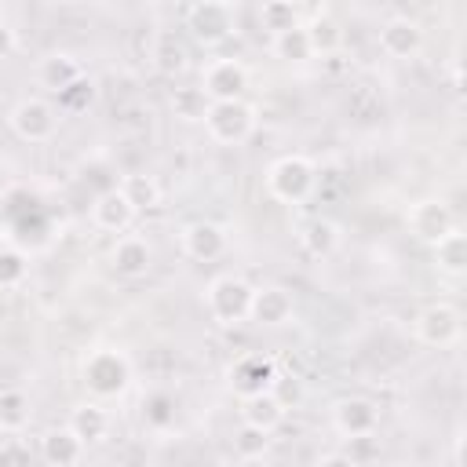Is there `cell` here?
<instances>
[{
  "label": "cell",
  "mask_w": 467,
  "mask_h": 467,
  "mask_svg": "<svg viewBox=\"0 0 467 467\" xmlns=\"http://www.w3.org/2000/svg\"><path fill=\"white\" fill-rule=\"evenodd\" d=\"M80 379H84L88 394H95V398H117L131 383V361L117 347H95L84 358V365H80Z\"/></svg>",
  "instance_id": "6da1fadb"
},
{
  "label": "cell",
  "mask_w": 467,
  "mask_h": 467,
  "mask_svg": "<svg viewBox=\"0 0 467 467\" xmlns=\"http://www.w3.org/2000/svg\"><path fill=\"white\" fill-rule=\"evenodd\" d=\"M317 186V168L303 153H285L266 168V190L281 204H299L314 193Z\"/></svg>",
  "instance_id": "7a4b0ae2"
},
{
  "label": "cell",
  "mask_w": 467,
  "mask_h": 467,
  "mask_svg": "<svg viewBox=\"0 0 467 467\" xmlns=\"http://www.w3.org/2000/svg\"><path fill=\"white\" fill-rule=\"evenodd\" d=\"M204 306L226 328L244 325L248 321V306H252V285L244 277H237V274H219L204 288Z\"/></svg>",
  "instance_id": "3957f363"
},
{
  "label": "cell",
  "mask_w": 467,
  "mask_h": 467,
  "mask_svg": "<svg viewBox=\"0 0 467 467\" xmlns=\"http://www.w3.org/2000/svg\"><path fill=\"white\" fill-rule=\"evenodd\" d=\"M204 131L223 142V146H237L252 135L255 128V109L244 102V99H223V102H208V113H204Z\"/></svg>",
  "instance_id": "277c9868"
},
{
  "label": "cell",
  "mask_w": 467,
  "mask_h": 467,
  "mask_svg": "<svg viewBox=\"0 0 467 467\" xmlns=\"http://www.w3.org/2000/svg\"><path fill=\"white\" fill-rule=\"evenodd\" d=\"M7 124L22 142H47L58 128V109L44 99H22L7 113Z\"/></svg>",
  "instance_id": "5b68a950"
},
{
  "label": "cell",
  "mask_w": 467,
  "mask_h": 467,
  "mask_svg": "<svg viewBox=\"0 0 467 467\" xmlns=\"http://www.w3.org/2000/svg\"><path fill=\"white\" fill-rule=\"evenodd\" d=\"M186 29L193 33L197 44H223L234 33V7L226 0H197L186 15Z\"/></svg>",
  "instance_id": "8992f818"
},
{
  "label": "cell",
  "mask_w": 467,
  "mask_h": 467,
  "mask_svg": "<svg viewBox=\"0 0 467 467\" xmlns=\"http://www.w3.org/2000/svg\"><path fill=\"white\" fill-rule=\"evenodd\" d=\"M463 332V321H460V310L452 303H431L427 310H420L416 317V339L427 343V347H452Z\"/></svg>",
  "instance_id": "52a82bcc"
},
{
  "label": "cell",
  "mask_w": 467,
  "mask_h": 467,
  "mask_svg": "<svg viewBox=\"0 0 467 467\" xmlns=\"http://www.w3.org/2000/svg\"><path fill=\"white\" fill-rule=\"evenodd\" d=\"M274 376H277L274 358H266V354H241V358L230 365L226 383H230V390H234L237 398H252V394H259V390H270Z\"/></svg>",
  "instance_id": "ba28073f"
},
{
  "label": "cell",
  "mask_w": 467,
  "mask_h": 467,
  "mask_svg": "<svg viewBox=\"0 0 467 467\" xmlns=\"http://www.w3.org/2000/svg\"><path fill=\"white\" fill-rule=\"evenodd\" d=\"M201 88L212 102H223V99H241L244 88H248V69L237 62V58H212L201 73Z\"/></svg>",
  "instance_id": "9c48e42d"
},
{
  "label": "cell",
  "mask_w": 467,
  "mask_h": 467,
  "mask_svg": "<svg viewBox=\"0 0 467 467\" xmlns=\"http://www.w3.org/2000/svg\"><path fill=\"white\" fill-rule=\"evenodd\" d=\"M332 427H336L343 438L376 434V431H379V405L368 401V398H361V394L339 398L336 409H332Z\"/></svg>",
  "instance_id": "30bf717a"
},
{
  "label": "cell",
  "mask_w": 467,
  "mask_h": 467,
  "mask_svg": "<svg viewBox=\"0 0 467 467\" xmlns=\"http://www.w3.org/2000/svg\"><path fill=\"white\" fill-rule=\"evenodd\" d=\"M179 244H182V255H190L193 263H215L226 252V230L212 219H197L182 226Z\"/></svg>",
  "instance_id": "8fae6325"
},
{
  "label": "cell",
  "mask_w": 467,
  "mask_h": 467,
  "mask_svg": "<svg viewBox=\"0 0 467 467\" xmlns=\"http://www.w3.org/2000/svg\"><path fill=\"white\" fill-rule=\"evenodd\" d=\"M135 204L124 197V190L120 186H109V190H102V193H95V201H91V223L99 226V230H106V234H124L131 223H135Z\"/></svg>",
  "instance_id": "7c38bea8"
},
{
  "label": "cell",
  "mask_w": 467,
  "mask_h": 467,
  "mask_svg": "<svg viewBox=\"0 0 467 467\" xmlns=\"http://www.w3.org/2000/svg\"><path fill=\"white\" fill-rule=\"evenodd\" d=\"M292 314H296V303H292V292H288V288H281V285H263V288H252L248 321L266 325V328H277V325H285Z\"/></svg>",
  "instance_id": "4fadbf2b"
},
{
  "label": "cell",
  "mask_w": 467,
  "mask_h": 467,
  "mask_svg": "<svg viewBox=\"0 0 467 467\" xmlns=\"http://www.w3.org/2000/svg\"><path fill=\"white\" fill-rule=\"evenodd\" d=\"M423 47V29L409 15H394L379 26V51L390 58H412Z\"/></svg>",
  "instance_id": "5bb4252c"
},
{
  "label": "cell",
  "mask_w": 467,
  "mask_h": 467,
  "mask_svg": "<svg viewBox=\"0 0 467 467\" xmlns=\"http://www.w3.org/2000/svg\"><path fill=\"white\" fill-rule=\"evenodd\" d=\"M452 226H456V219H452V208L445 201H420L409 208V230L427 244H434Z\"/></svg>",
  "instance_id": "9a60e30c"
},
{
  "label": "cell",
  "mask_w": 467,
  "mask_h": 467,
  "mask_svg": "<svg viewBox=\"0 0 467 467\" xmlns=\"http://www.w3.org/2000/svg\"><path fill=\"white\" fill-rule=\"evenodd\" d=\"M113 270L120 274V277H146L150 274V266H153V248H150V241L146 237H139V234H120L117 237V244H113Z\"/></svg>",
  "instance_id": "2e32d148"
},
{
  "label": "cell",
  "mask_w": 467,
  "mask_h": 467,
  "mask_svg": "<svg viewBox=\"0 0 467 467\" xmlns=\"http://www.w3.org/2000/svg\"><path fill=\"white\" fill-rule=\"evenodd\" d=\"M285 405L270 394V390H259V394H252V398H241V423H248V427H259V431H277L281 427V420H285Z\"/></svg>",
  "instance_id": "e0dca14e"
},
{
  "label": "cell",
  "mask_w": 467,
  "mask_h": 467,
  "mask_svg": "<svg viewBox=\"0 0 467 467\" xmlns=\"http://www.w3.org/2000/svg\"><path fill=\"white\" fill-rule=\"evenodd\" d=\"M40 460L44 463H55V467H73L84 460V441L69 431V427H58V431H47L40 438Z\"/></svg>",
  "instance_id": "ac0fdd59"
},
{
  "label": "cell",
  "mask_w": 467,
  "mask_h": 467,
  "mask_svg": "<svg viewBox=\"0 0 467 467\" xmlns=\"http://www.w3.org/2000/svg\"><path fill=\"white\" fill-rule=\"evenodd\" d=\"M299 248L310 255V259H328L336 248H339V226L332 219H306L303 230H299Z\"/></svg>",
  "instance_id": "d6986e66"
},
{
  "label": "cell",
  "mask_w": 467,
  "mask_h": 467,
  "mask_svg": "<svg viewBox=\"0 0 467 467\" xmlns=\"http://www.w3.org/2000/svg\"><path fill=\"white\" fill-rule=\"evenodd\" d=\"M77 77H84V69H80V62L73 58V55H66V51H55V55H47V58H40V66H36V80H40V88H47V91H62V88H69Z\"/></svg>",
  "instance_id": "ffe728a7"
},
{
  "label": "cell",
  "mask_w": 467,
  "mask_h": 467,
  "mask_svg": "<svg viewBox=\"0 0 467 467\" xmlns=\"http://www.w3.org/2000/svg\"><path fill=\"white\" fill-rule=\"evenodd\" d=\"M434 266L441 270V274H449V277H460L463 270H467V234L463 230H449V234H441L434 244Z\"/></svg>",
  "instance_id": "44dd1931"
},
{
  "label": "cell",
  "mask_w": 467,
  "mask_h": 467,
  "mask_svg": "<svg viewBox=\"0 0 467 467\" xmlns=\"http://www.w3.org/2000/svg\"><path fill=\"white\" fill-rule=\"evenodd\" d=\"M84 445H95V441H102L106 434H109V416H106V409L102 405H95V401H84V405H77L73 412H69V423H66Z\"/></svg>",
  "instance_id": "7402d4cb"
},
{
  "label": "cell",
  "mask_w": 467,
  "mask_h": 467,
  "mask_svg": "<svg viewBox=\"0 0 467 467\" xmlns=\"http://www.w3.org/2000/svg\"><path fill=\"white\" fill-rule=\"evenodd\" d=\"M150 58H153V66H157V73H164V77H175V73H182L186 69V44L179 40V33H171V29H161L157 33V40H153V47H150Z\"/></svg>",
  "instance_id": "603a6c76"
},
{
  "label": "cell",
  "mask_w": 467,
  "mask_h": 467,
  "mask_svg": "<svg viewBox=\"0 0 467 467\" xmlns=\"http://www.w3.org/2000/svg\"><path fill=\"white\" fill-rule=\"evenodd\" d=\"M117 186H120L124 197L135 204V212H150V208L161 204V182H157L153 175H146V171H131V175H124Z\"/></svg>",
  "instance_id": "cb8c5ba5"
},
{
  "label": "cell",
  "mask_w": 467,
  "mask_h": 467,
  "mask_svg": "<svg viewBox=\"0 0 467 467\" xmlns=\"http://www.w3.org/2000/svg\"><path fill=\"white\" fill-rule=\"evenodd\" d=\"M208 102H212V99L204 95L201 84H186V88H175V91H171V113H175L179 120H186V124L204 120Z\"/></svg>",
  "instance_id": "d4e9b609"
},
{
  "label": "cell",
  "mask_w": 467,
  "mask_h": 467,
  "mask_svg": "<svg viewBox=\"0 0 467 467\" xmlns=\"http://www.w3.org/2000/svg\"><path fill=\"white\" fill-rule=\"evenodd\" d=\"M306 36H310L314 55H332V51L343 44V29H339V22L328 18V15H314L310 26H306Z\"/></svg>",
  "instance_id": "484cf974"
},
{
  "label": "cell",
  "mask_w": 467,
  "mask_h": 467,
  "mask_svg": "<svg viewBox=\"0 0 467 467\" xmlns=\"http://www.w3.org/2000/svg\"><path fill=\"white\" fill-rule=\"evenodd\" d=\"M274 55L285 58V62H306L314 55L310 36H306V26H292L285 33H277L274 36Z\"/></svg>",
  "instance_id": "4316f807"
},
{
  "label": "cell",
  "mask_w": 467,
  "mask_h": 467,
  "mask_svg": "<svg viewBox=\"0 0 467 467\" xmlns=\"http://www.w3.org/2000/svg\"><path fill=\"white\" fill-rule=\"evenodd\" d=\"M142 420L153 431H168L175 423V398L168 390H150L142 398Z\"/></svg>",
  "instance_id": "83f0119b"
},
{
  "label": "cell",
  "mask_w": 467,
  "mask_h": 467,
  "mask_svg": "<svg viewBox=\"0 0 467 467\" xmlns=\"http://www.w3.org/2000/svg\"><path fill=\"white\" fill-rule=\"evenodd\" d=\"M259 22H263V29H266L270 36H277V33L299 26V15H296L292 0H263V7H259Z\"/></svg>",
  "instance_id": "f1b7e54d"
},
{
  "label": "cell",
  "mask_w": 467,
  "mask_h": 467,
  "mask_svg": "<svg viewBox=\"0 0 467 467\" xmlns=\"http://www.w3.org/2000/svg\"><path fill=\"white\" fill-rule=\"evenodd\" d=\"M29 423V398L22 390H0V431H22Z\"/></svg>",
  "instance_id": "f546056e"
},
{
  "label": "cell",
  "mask_w": 467,
  "mask_h": 467,
  "mask_svg": "<svg viewBox=\"0 0 467 467\" xmlns=\"http://www.w3.org/2000/svg\"><path fill=\"white\" fill-rule=\"evenodd\" d=\"M234 449H237L241 460H263L266 449H270V431H259V427L241 423V431L234 438Z\"/></svg>",
  "instance_id": "4dcf8cb0"
},
{
  "label": "cell",
  "mask_w": 467,
  "mask_h": 467,
  "mask_svg": "<svg viewBox=\"0 0 467 467\" xmlns=\"http://www.w3.org/2000/svg\"><path fill=\"white\" fill-rule=\"evenodd\" d=\"M26 270H29V263L18 248H0V292L18 288L26 281Z\"/></svg>",
  "instance_id": "1f68e13d"
},
{
  "label": "cell",
  "mask_w": 467,
  "mask_h": 467,
  "mask_svg": "<svg viewBox=\"0 0 467 467\" xmlns=\"http://www.w3.org/2000/svg\"><path fill=\"white\" fill-rule=\"evenodd\" d=\"M379 438L376 434H358V438H347V449H343V456L350 460V467H358V463H372V460H379Z\"/></svg>",
  "instance_id": "d6a6232c"
},
{
  "label": "cell",
  "mask_w": 467,
  "mask_h": 467,
  "mask_svg": "<svg viewBox=\"0 0 467 467\" xmlns=\"http://www.w3.org/2000/svg\"><path fill=\"white\" fill-rule=\"evenodd\" d=\"M91 95H95L91 80H88V77H77L69 88H62V91H58V106H62V109H69V113H77V109H84V106L91 102Z\"/></svg>",
  "instance_id": "836d02e7"
},
{
  "label": "cell",
  "mask_w": 467,
  "mask_h": 467,
  "mask_svg": "<svg viewBox=\"0 0 467 467\" xmlns=\"http://www.w3.org/2000/svg\"><path fill=\"white\" fill-rule=\"evenodd\" d=\"M270 394L288 409V405H299V398H303V383L296 379V376H274V383H270Z\"/></svg>",
  "instance_id": "e575fe53"
},
{
  "label": "cell",
  "mask_w": 467,
  "mask_h": 467,
  "mask_svg": "<svg viewBox=\"0 0 467 467\" xmlns=\"http://www.w3.org/2000/svg\"><path fill=\"white\" fill-rule=\"evenodd\" d=\"M15 44H18V40H15V29L0 18V58H7V55L15 51Z\"/></svg>",
  "instance_id": "d590c367"
},
{
  "label": "cell",
  "mask_w": 467,
  "mask_h": 467,
  "mask_svg": "<svg viewBox=\"0 0 467 467\" xmlns=\"http://www.w3.org/2000/svg\"><path fill=\"white\" fill-rule=\"evenodd\" d=\"M0 460H29V449H18V445H0Z\"/></svg>",
  "instance_id": "8d00e7d4"
},
{
  "label": "cell",
  "mask_w": 467,
  "mask_h": 467,
  "mask_svg": "<svg viewBox=\"0 0 467 467\" xmlns=\"http://www.w3.org/2000/svg\"><path fill=\"white\" fill-rule=\"evenodd\" d=\"M292 7H296V15H303V11H310V18H314V15H321L317 0H292Z\"/></svg>",
  "instance_id": "74e56055"
},
{
  "label": "cell",
  "mask_w": 467,
  "mask_h": 467,
  "mask_svg": "<svg viewBox=\"0 0 467 467\" xmlns=\"http://www.w3.org/2000/svg\"><path fill=\"white\" fill-rule=\"evenodd\" d=\"M0 18H4V7H0Z\"/></svg>",
  "instance_id": "f35d334b"
},
{
  "label": "cell",
  "mask_w": 467,
  "mask_h": 467,
  "mask_svg": "<svg viewBox=\"0 0 467 467\" xmlns=\"http://www.w3.org/2000/svg\"><path fill=\"white\" fill-rule=\"evenodd\" d=\"M0 190H4V179H0Z\"/></svg>",
  "instance_id": "ab89813d"
}]
</instances>
